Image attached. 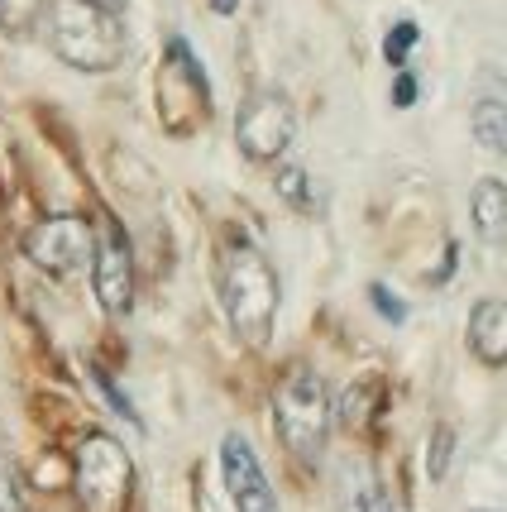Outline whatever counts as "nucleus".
I'll list each match as a JSON object with an SVG mask.
<instances>
[{
  "label": "nucleus",
  "instance_id": "6ab92c4d",
  "mask_svg": "<svg viewBox=\"0 0 507 512\" xmlns=\"http://www.w3.org/2000/svg\"><path fill=\"white\" fill-rule=\"evenodd\" d=\"M369 297H374V307L388 316V321H407V307H402V302H393V292L383 288V283H374V288H369Z\"/></svg>",
  "mask_w": 507,
  "mask_h": 512
},
{
  "label": "nucleus",
  "instance_id": "4be33fe9",
  "mask_svg": "<svg viewBox=\"0 0 507 512\" xmlns=\"http://www.w3.org/2000/svg\"><path fill=\"white\" fill-rule=\"evenodd\" d=\"M378 512H407V508H402V503H393V498L383 493V503H378Z\"/></svg>",
  "mask_w": 507,
  "mask_h": 512
},
{
  "label": "nucleus",
  "instance_id": "4468645a",
  "mask_svg": "<svg viewBox=\"0 0 507 512\" xmlns=\"http://www.w3.org/2000/svg\"><path fill=\"white\" fill-rule=\"evenodd\" d=\"M48 0H0V34L10 39H29L39 20H44Z\"/></svg>",
  "mask_w": 507,
  "mask_h": 512
},
{
  "label": "nucleus",
  "instance_id": "7ed1b4c3",
  "mask_svg": "<svg viewBox=\"0 0 507 512\" xmlns=\"http://www.w3.org/2000/svg\"><path fill=\"white\" fill-rule=\"evenodd\" d=\"M273 422H278L283 446L297 460H316L326 450V441H331V422H335L331 393H326L321 374L287 369L278 388H273Z\"/></svg>",
  "mask_w": 507,
  "mask_h": 512
},
{
  "label": "nucleus",
  "instance_id": "f3484780",
  "mask_svg": "<svg viewBox=\"0 0 507 512\" xmlns=\"http://www.w3.org/2000/svg\"><path fill=\"white\" fill-rule=\"evenodd\" d=\"M0 512H24V479L0 446Z\"/></svg>",
  "mask_w": 507,
  "mask_h": 512
},
{
  "label": "nucleus",
  "instance_id": "423d86ee",
  "mask_svg": "<svg viewBox=\"0 0 507 512\" xmlns=\"http://www.w3.org/2000/svg\"><path fill=\"white\" fill-rule=\"evenodd\" d=\"M297 139V115L283 91H254L235 115V144L249 163H273Z\"/></svg>",
  "mask_w": 507,
  "mask_h": 512
},
{
  "label": "nucleus",
  "instance_id": "a211bd4d",
  "mask_svg": "<svg viewBox=\"0 0 507 512\" xmlns=\"http://www.w3.org/2000/svg\"><path fill=\"white\" fill-rule=\"evenodd\" d=\"M450 455H455V431H450V426H436V431H431V446H426V474H431V479H445Z\"/></svg>",
  "mask_w": 507,
  "mask_h": 512
},
{
  "label": "nucleus",
  "instance_id": "0eeeda50",
  "mask_svg": "<svg viewBox=\"0 0 507 512\" xmlns=\"http://www.w3.org/2000/svg\"><path fill=\"white\" fill-rule=\"evenodd\" d=\"M91 249H96V230L87 216H48L24 235V259L53 278H72L91 268Z\"/></svg>",
  "mask_w": 507,
  "mask_h": 512
},
{
  "label": "nucleus",
  "instance_id": "f257e3e1",
  "mask_svg": "<svg viewBox=\"0 0 507 512\" xmlns=\"http://www.w3.org/2000/svg\"><path fill=\"white\" fill-rule=\"evenodd\" d=\"M216 288H221V307L230 331L244 345H268L273 321H278V273L264 259V249H254L249 240H225L221 264H216Z\"/></svg>",
  "mask_w": 507,
  "mask_h": 512
},
{
  "label": "nucleus",
  "instance_id": "ddd939ff",
  "mask_svg": "<svg viewBox=\"0 0 507 512\" xmlns=\"http://www.w3.org/2000/svg\"><path fill=\"white\" fill-rule=\"evenodd\" d=\"M474 139L484 144L488 154H507V106L503 101H474Z\"/></svg>",
  "mask_w": 507,
  "mask_h": 512
},
{
  "label": "nucleus",
  "instance_id": "f03ea898",
  "mask_svg": "<svg viewBox=\"0 0 507 512\" xmlns=\"http://www.w3.org/2000/svg\"><path fill=\"white\" fill-rule=\"evenodd\" d=\"M48 44L77 72H111L125 63V24L115 10H101L91 0H53L48 5Z\"/></svg>",
  "mask_w": 507,
  "mask_h": 512
},
{
  "label": "nucleus",
  "instance_id": "9d476101",
  "mask_svg": "<svg viewBox=\"0 0 507 512\" xmlns=\"http://www.w3.org/2000/svg\"><path fill=\"white\" fill-rule=\"evenodd\" d=\"M469 350L484 359L488 369H503L507 364V302L503 297H488L469 312Z\"/></svg>",
  "mask_w": 507,
  "mask_h": 512
},
{
  "label": "nucleus",
  "instance_id": "aec40b11",
  "mask_svg": "<svg viewBox=\"0 0 507 512\" xmlns=\"http://www.w3.org/2000/svg\"><path fill=\"white\" fill-rule=\"evenodd\" d=\"M417 101V72L397 67V82H393V106H412Z\"/></svg>",
  "mask_w": 507,
  "mask_h": 512
},
{
  "label": "nucleus",
  "instance_id": "1a4fd4ad",
  "mask_svg": "<svg viewBox=\"0 0 507 512\" xmlns=\"http://www.w3.org/2000/svg\"><path fill=\"white\" fill-rule=\"evenodd\" d=\"M221 474H225V493H230L235 512H283L254 446L244 436H235V431L221 441Z\"/></svg>",
  "mask_w": 507,
  "mask_h": 512
},
{
  "label": "nucleus",
  "instance_id": "39448f33",
  "mask_svg": "<svg viewBox=\"0 0 507 512\" xmlns=\"http://www.w3.org/2000/svg\"><path fill=\"white\" fill-rule=\"evenodd\" d=\"M158 115L173 134H192L201 120H211V87L201 72L197 53L187 39H168L163 67H158Z\"/></svg>",
  "mask_w": 507,
  "mask_h": 512
},
{
  "label": "nucleus",
  "instance_id": "412c9836",
  "mask_svg": "<svg viewBox=\"0 0 507 512\" xmlns=\"http://www.w3.org/2000/svg\"><path fill=\"white\" fill-rule=\"evenodd\" d=\"M91 5H101V10H115V15L125 10V0H91Z\"/></svg>",
  "mask_w": 507,
  "mask_h": 512
},
{
  "label": "nucleus",
  "instance_id": "f8f14e48",
  "mask_svg": "<svg viewBox=\"0 0 507 512\" xmlns=\"http://www.w3.org/2000/svg\"><path fill=\"white\" fill-rule=\"evenodd\" d=\"M378 402H383V383H378V379L354 383L350 393L340 398V426H345V431H364V426L374 422Z\"/></svg>",
  "mask_w": 507,
  "mask_h": 512
},
{
  "label": "nucleus",
  "instance_id": "5701e85b",
  "mask_svg": "<svg viewBox=\"0 0 507 512\" xmlns=\"http://www.w3.org/2000/svg\"><path fill=\"white\" fill-rule=\"evenodd\" d=\"M216 10H221V15H230V10H235V0H216Z\"/></svg>",
  "mask_w": 507,
  "mask_h": 512
},
{
  "label": "nucleus",
  "instance_id": "2eb2a0df",
  "mask_svg": "<svg viewBox=\"0 0 507 512\" xmlns=\"http://www.w3.org/2000/svg\"><path fill=\"white\" fill-rule=\"evenodd\" d=\"M278 197H283L292 211H302V216H316V211H321V197H316V187H311V178L302 168H283V173H278Z\"/></svg>",
  "mask_w": 507,
  "mask_h": 512
},
{
  "label": "nucleus",
  "instance_id": "6e6552de",
  "mask_svg": "<svg viewBox=\"0 0 507 512\" xmlns=\"http://www.w3.org/2000/svg\"><path fill=\"white\" fill-rule=\"evenodd\" d=\"M91 288H96V302L111 316H125L134 307V254L130 240L115 221H106V230L96 235V249H91Z\"/></svg>",
  "mask_w": 507,
  "mask_h": 512
},
{
  "label": "nucleus",
  "instance_id": "9b49d317",
  "mask_svg": "<svg viewBox=\"0 0 507 512\" xmlns=\"http://www.w3.org/2000/svg\"><path fill=\"white\" fill-rule=\"evenodd\" d=\"M469 221L484 245H507V182L479 178L469 192Z\"/></svg>",
  "mask_w": 507,
  "mask_h": 512
},
{
  "label": "nucleus",
  "instance_id": "dca6fc26",
  "mask_svg": "<svg viewBox=\"0 0 507 512\" xmlns=\"http://www.w3.org/2000/svg\"><path fill=\"white\" fill-rule=\"evenodd\" d=\"M417 39H421V29H417L412 20L393 24V29H388V39H383V58H388L393 67H407V58H412Z\"/></svg>",
  "mask_w": 507,
  "mask_h": 512
},
{
  "label": "nucleus",
  "instance_id": "20e7f679",
  "mask_svg": "<svg viewBox=\"0 0 507 512\" xmlns=\"http://www.w3.org/2000/svg\"><path fill=\"white\" fill-rule=\"evenodd\" d=\"M72 489L82 512H125L134 498V465L125 446L106 436V431H91L87 441L72 455Z\"/></svg>",
  "mask_w": 507,
  "mask_h": 512
}]
</instances>
